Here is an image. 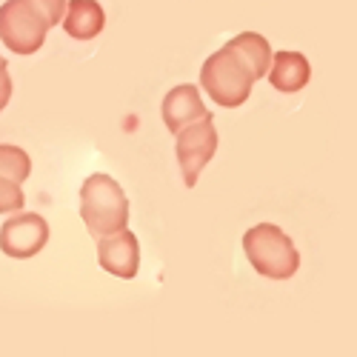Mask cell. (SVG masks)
Segmentation results:
<instances>
[{
  "instance_id": "6da1fadb",
  "label": "cell",
  "mask_w": 357,
  "mask_h": 357,
  "mask_svg": "<svg viewBox=\"0 0 357 357\" xmlns=\"http://www.w3.org/2000/svg\"><path fill=\"white\" fill-rule=\"evenodd\" d=\"M80 218L92 237H106L126 229L129 200L123 186L109 174H92L80 186Z\"/></svg>"
},
{
  "instance_id": "7a4b0ae2",
  "label": "cell",
  "mask_w": 357,
  "mask_h": 357,
  "mask_svg": "<svg viewBox=\"0 0 357 357\" xmlns=\"http://www.w3.org/2000/svg\"><path fill=\"white\" fill-rule=\"evenodd\" d=\"M243 252L252 269L269 280H289L301 269V252L294 249L291 237L275 223L252 226L243 234Z\"/></svg>"
},
{
  "instance_id": "3957f363",
  "label": "cell",
  "mask_w": 357,
  "mask_h": 357,
  "mask_svg": "<svg viewBox=\"0 0 357 357\" xmlns=\"http://www.w3.org/2000/svg\"><path fill=\"white\" fill-rule=\"evenodd\" d=\"M200 86L209 92V98L218 106L237 109L249 100L255 75L241 52H234L231 46H223L220 52L206 57V63L200 69Z\"/></svg>"
},
{
  "instance_id": "277c9868",
  "label": "cell",
  "mask_w": 357,
  "mask_h": 357,
  "mask_svg": "<svg viewBox=\"0 0 357 357\" xmlns=\"http://www.w3.org/2000/svg\"><path fill=\"white\" fill-rule=\"evenodd\" d=\"M49 29L52 23L35 0H6L0 6V40L15 54H35Z\"/></svg>"
},
{
  "instance_id": "5b68a950",
  "label": "cell",
  "mask_w": 357,
  "mask_h": 357,
  "mask_svg": "<svg viewBox=\"0 0 357 357\" xmlns=\"http://www.w3.org/2000/svg\"><path fill=\"white\" fill-rule=\"evenodd\" d=\"M174 137H177V163H181L183 172V183L192 189L206 163L218 152V129L212 114H203L200 121L183 126Z\"/></svg>"
},
{
  "instance_id": "8992f818",
  "label": "cell",
  "mask_w": 357,
  "mask_h": 357,
  "mask_svg": "<svg viewBox=\"0 0 357 357\" xmlns=\"http://www.w3.org/2000/svg\"><path fill=\"white\" fill-rule=\"evenodd\" d=\"M49 243V223L35 212H17L0 226V252L12 260H29Z\"/></svg>"
},
{
  "instance_id": "52a82bcc",
  "label": "cell",
  "mask_w": 357,
  "mask_h": 357,
  "mask_svg": "<svg viewBox=\"0 0 357 357\" xmlns=\"http://www.w3.org/2000/svg\"><path fill=\"white\" fill-rule=\"evenodd\" d=\"M98 263H100L103 272H109L114 278H123V280H132L137 275V269H140V243H137V237L129 229L98 237Z\"/></svg>"
},
{
  "instance_id": "ba28073f",
  "label": "cell",
  "mask_w": 357,
  "mask_h": 357,
  "mask_svg": "<svg viewBox=\"0 0 357 357\" xmlns=\"http://www.w3.org/2000/svg\"><path fill=\"white\" fill-rule=\"evenodd\" d=\"M203 114H209V109H206V103L200 100V89L192 83L174 86L163 98V123L172 135H177L183 126L200 121Z\"/></svg>"
},
{
  "instance_id": "9c48e42d",
  "label": "cell",
  "mask_w": 357,
  "mask_h": 357,
  "mask_svg": "<svg viewBox=\"0 0 357 357\" xmlns=\"http://www.w3.org/2000/svg\"><path fill=\"white\" fill-rule=\"evenodd\" d=\"M266 77H269V83L278 92L294 95L312 80V66L306 61V54H301V52H278V54H272Z\"/></svg>"
},
{
  "instance_id": "30bf717a",
  "label": "cell",
  "mask_w": 357,
  "mask_h": 357,
  "mask_svg": "<svg viewBox=\"0 0 357 357\" xmlns=\"http://www.w3.org/2000/svg\"><path fill=\"white\" fill-rule=\"evenodd\" d=\"M63 29L75 40H92L103 32L106 26V12L98 0H66L63 12Z\"/></svg>"
},
{
  "instance_id": "8fae6325",
  "label": "cell",
  "mask_w": 357,
  "mask_h": 357,
  "mask_svg": "<svg viewBox=\"0 0 357 357\" xmlns=\"http://www.w3.org/2000/svg\"><path fill=\"white\" fill-rule=\"evenodd\" d=\"M226 46H231L234 52H241V54H243V61L249 63L255 80L266 77V72H269V63H272V54H275V52H272L269 40H266L263 35H257V32H241L237 38H231Z\"/></svg>"
},
{
  "instance_id": "7c38bea8",
  "label": "cell",
  "mask_w": 357,
  "mask_h": 357,
  "mask_svg": "<svg viewBox=\"0 0 357 357\" xmlns=\"http://www.w3.org/2000/svg\"><path fill=\"white\" fill-rule=\"evenodd\" d=\"M0 174L9 177L15 183L29 181L32 174V158H29L20 146H3L0 143Z\"/></svg>"
},
{
  "instance_id": "4fadbf2b",
  "label": "cell",
  "mask_w": 357,
  "mask_h": 357,
  "mask_svg": "<svg viewBox=\"0 0 357 357\" xmlns=\"http://www.w3.org/2000/svg\"><path fill=\"white\" fill-rule=\"evenodd\" d=\"M26 203V195L20 192V183L9 181V177L0 174V215H12L20 212Z\"/></svg>"
},
{
  "instance_id": "5bb4252c",
  "label": "cell",
  "mask_w": 357,
  "mask_h": 357,
  "mask_svg": "<svg viewBox=\"0 0 357 357\" xmlns=\"http://www.w3.org/2000/svg\"><path fill=\"white\" fill-rule=\"evenodd\" d=\"M35 3L46 12V17H49V23L52 26H57L63 20V12H66V0H35Z\"/></svg>"
},
{
  "instance_id": "9a60e30c",
  "label": "cell",
  "mask_w": 357,
  "mask_h": 357,
  "mask_svg": "<svg viewBox=\"0 0 357 357\" xmlns=\"http://www.w3.org/2000/svg\"><path fill=\"white\" fill-rule=\"evenodd\" d=\"M9 100H12V77L6 61H0V112L9 106Z\"/></svg>"
},
{
  "instance_id": "2e32d148",
  "label": "cell",
  "mask_w": 357,
  "mask_h": 357,
  "mask_svg": "<svg viewBox=\"0 0 357 357\" xmlns=\"http://www.w3.org/2000/svg\"><path fill=\"white\" fill-rule=\"evenodd\" d=\"M0 61H3V57H0Z\"/></svg>"
}]
</instances>
